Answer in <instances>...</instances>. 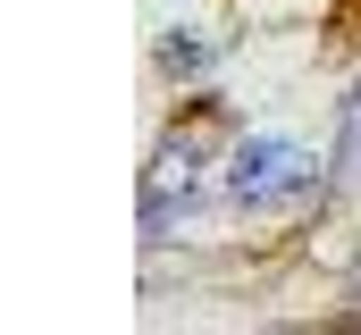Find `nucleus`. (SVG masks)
<instances>
[{
  "label": "nucleus",
  "instance_id": "obj_2",
  "mask_svg": "<svg viewBox=\"0 0 361 335\" xmlns=\"http://www.w3.org/2000/svg\"><path fill=\"white\" fill-rule=\"evenodd\" d=\"M345 160H361V109H353V143H345Z\"/></svg>",
  "mask_w": 361,
  "mask_h": 335
},
{
  "label": "nucleus",
  "instance_id": "obj_1",
  "mask_svg": "<svg viewBox=\"0 0 361 335\" xmlns=\"http://www.w3.org/2000/svg\"><path fill=\"white\" fill-rule=\"evenodd\" d=\"M302 176H311V151H302V143H244V151H235V193H244V201H277V193H294V184H302Z\"/></svg>",
  "mask_w": 361,
  "mask_h": 335
}]
</instances>
